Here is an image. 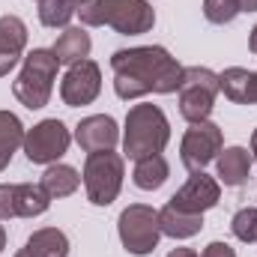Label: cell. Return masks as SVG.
I'll return each instance as SVG.
<instances>
[{
  "mask_svg": "<svg viewBox=\"0 0 257 257\" xmlns=\"http://www.w3.org/2000/svg\"><path fill=\"white\" fill-rule=\"evenodd\" d=\"M72 144L69 128L54 117V120H42L33 128H27L24 135V156L33 165H54Z\"/></svg>",
  "mask_w": 257,
  "mask_h": 257,
  "instance_id": "ba28073f",
  "label": "cell"
},
{
  "mask_svg": "<svg viewBox=\"0 0 257 257\" xmlns=\"http://www.w3.org/2000/svg\"><path fill=\"white\" fill-rule=\"evenodd\" d=\"M120 230V242L128 254L144 257L156 251L159 239H162V227H159V209L147 206V203H132L120 212L117 221Z\"/></svg>",
  "mask_w": 257,
  "mask_h": 257,
  "instance_id": "52a82bcc",
  "label": "cell"
},
{
  "mask_svg": "<svg viewBox=\"0 0 257 257\" xmlns=\"http://www.w3.org/2000/svg\"><path fill=\"white\" fill-rule=\"evenodd\" d=\"M218 197H221L218 183H215L209 174L194 171L192 177H189V183L171 197V206H177V209H183V212H197V215H203L206 209H212V206L218 203Z\"/></svg>",
  "mask_w": 257,
  "mask_h": 257,
  "instance_id": "8fae6325",
  "label": "cell"
},
{
  "mask_svg": "<svg viewBox=\"0 0 257 257\" xmlns=\"http://www.w3.org/2000/svg\"><path fill=\"white\" fill-rule=\"evenodd\" d=\"M251 153L245 147H227L221 156H218V180L224 186H242L251 174Z\"/></svg>",
  "mask_w": 257,
  "mask_h": 257,
  "instance_id": "2e32d148",
  "label": "cell"
},
{
  "mask_svg": "<svg viewBox=\"0 0 257 257\" xmlns=\"http://www.w3.org/2000/svg\"><path fill=\"white\" fill-rule=\"evenodd\" d=\"M90 33L84 30V27H66L63 33L57 36V42H54V57L60 60V63L72 66V63H81V60H87V54H90Z\"/></svg>",
  "mask_w": 257,
  "mask_h": 257,
  "instance_id": "ac0fdd59",
  "label": "cell"
},
{
  "mask_svg": "<svg viewBox=\"0 0 257 257\" xmlns=\"http://www.w3.org/2000/svg\"><path fill=\"white\" fill-rule=\"evenodd\" d=\"M218 90L236 105H257V72L230 66L218 72Z\"/></svg>",
  "mask_w": 257,
  "mask_h": 257,
  "instance_id": "5bb4252c",
  "label": "cell"
},
{
  "mask_svg": "<svg viewBox=\"0 0 257 257\" xmlns=\"http://www.w3.org/2000/svg\"><path fill=\"white\" fill-rule=\"evenodd\" d=\"M221 144H224V138H221V128L215 126V123H209V120L192 123V128L183 135L180 159H183V165H186L192 174L194 171H203L212 159H218Z\"/></svg>",
  "mask_w": 257,
  "mask_h": 257,
  "instance_id": "9c48e42d",
  "label": "cell"
},
{
  "mask_svg": "<svg viewBox=\"0 0 257 257\" xmlns=\"http://www.w3.org/2000/svg\"><path fill=\"white\" fill-rule=\"evenodd\" d=\"M78 15L75 0H39V21L45 27H66Z\"/></svg>",
  "mask_w": 257,
  "mask_h": 257,
  "instance_id": "603a6c76",
  "label": "cell"
},
{
  "mask_svg": "<svg viewBox=\"0 0 257 257\" xmlns=\"http://www.w3.org/2000/svg\"><path fill=\"white\" fill-rule=\"evenodd\" d=\"M168 257H197V251H192V248H174Z\"/></svg>",
  "mask_w": 257,
  "mask_h": 257,
  "instance_id": "f1b7e54d",
  "label": "cell"
},
{
  "mask_svg": "<svg viewBox=\"0 0 257 257\" xmlns=\"http://www.w3.org/2000/svg\"><path fill=\"white\" fill-rule=\"evenodd\" d=\"M171 177V165L168 159L159 153V156H147V159H138L135 162V171H132V183L144 192H156L168 183Z\"/></svg>",
  "mask_w": 257,
  "mask_h": 257,
  "instance_id": "e0dca14e",
  "label": "cell"
},
{
  "mask_svg": "<svg viewBox=\"0 0 257 257\" xmlns=\"http://www.w3.org/2000/svg\"><path fill=\"white\" fill-rule=\"evenodd\" d=\"M24 248L33 257H66L69 254V239H66L63 230H57V227H42V230H36L27 239Z\"/></svg>",
  "mask_w": 257,
  "mask_h": 257,
  "instance_id": "ffe728a7",
  "label": "cell"
},
{
  "mask_svg": "<svg viewBox=\"0 0 257 257\" xmlns=\"http://www.w3.org/2000/svg\"><path fill=\"white\" fill-rule=\"evenodd\" d=\"M27 45V24L18 15H0V78L9 75Z\"/></svg>",
  "mask_w": 257,
  "mask_h": 257,
  "instance_id": "4fadbf2b",
  "label": "cell"
},
{
  "mask_svg": "<svg viewBox=\"0 0 257 257\" xmlns=\"http://www.w3.org/2000/svg\"><path fill=\"white\" fill-rule=\"evenodd\" d=\"M6 248V230H3V224H0V251Z\"/></svg>",
  "mask_w": 257,
  "mask_h": 257,
  "instance_id": "1f68e13d",
  "label": "cell"
},
{
  "mask_svg": "<svg viewBox=\"0 0 257 257\" xmlns=\"http://www.w3.org/2000/svg\"><path fill=\"white\" fill-rule=\"evenodd\" d=\"M102 90V72L93 60H81V63H72L69 72L60 81V99H63L69 108H81V105H90Z\"/></svg>",
  "mask_w": 257,
  "mask_h": 257,
  "instance_id": "30bf717a",
  "label": "cell"
},
{
  "mask_svg": "<svg viewBox=\"0 0 257 257\" xmlns=\"http://www.w3.org/2000/svg\"><path fill=\"white\" fill-rule=\"evenodd\" d=\"M171 141V123L159 105H135L126 114L123 132V153L128 159H147L159 156Z\"/></svg>",
  "mask_w": 257,
  "mask_h": 257,
  "instance_id": "3957f363",
  "label": "cell"
},
{
  "mask_svg": "<svg viewBox=\"0 0 257 257\" xmlns=\"http://www.w3.org/2000/svg\"><path fill=\"white\" fill-rule=\"evenodd\" d=\"M39 186L48 192L51 200H54V197H69V194L78 192L81 177H78V171H75V168H69V165H48V171L42 174Z\"/></svg>",
  "mask_w": 257,
  "mask_h": 257,
  "instance_id": "d6986e66",
  "label": "cell"
},
{
  "mask_svg": "<svg viewBox=\"0 0 257 257\" xmlns=\"http://www.w3.org/2000/svg\"><path fill=\"white\" fill-rule=\"evenodd\" d=\"M75 3H78V9H81V6H84V3H90V0H75Z\"/></svg>",
  "mask_w": 257,
  "mask_h": 257,
  "instance_id": "836d02e7",
  "label": "cell"
},
{
  "mask_svg": "<svg viewBox=\"0 0 257 257\" xmlns=\"http://www.w3.org/2000/svg\"><path fill=\"white\" fill-rule=\"evenodd\" d=\"M251 153H254L251 159H254V162H257V128H254V135H251Z\"/></svg>",
  "mask_w": 257,
  "mask_h": 257,
  "instance_id": "4dcf8cb0",
  "label": "cell"
},
{
  "mask_svg": "<svg viewBox=\"0 0 257 257\" xmlns=\"http://www.w3.org/2000/svg\"><path fill=\"white\" fill-rule=\"evenodd\" d=\"M15 194L18 186H0V221L3 218H18V206H15Z\"/></svg>",
  "mask_w": 257,
  "mask_h": 257,
  "instance_id": "484cf974",
  "label": "cell"
},
{
  "mask_svg": "<svg viewBox=\"0 0 257 257\" xmlns=\"http://www.w3.org/2000/svg\"><path fill=\"white\" fill-rule=\"evenodd\" d=\"M123 156H117L114 150L105 153H90L87 165H84V189H87V200L96 206H108L117 200V194L123 189Z\"/></svg>",
  "mask_w": 257,
  "mask_h": 257,
  "instance_id": "5b68a950",
  "label": "cell"
},
{
  "mask_svg": "<svg viewBox=\"0 0 257 257\" xmlns=\"http://www.w3.org/2000/svg\"><path fill=\"white\" fill-rule=\"evenodd\" d=\"M24 135H27V132H24L21 120H18L15 114L0 111V171L12 162L15 150L24 147Z\"/></svg>",
  "mask_w": 257,
  "mask_h": 257,
  "instance_id": "44dd1931",
  "label": "cell"
},
{
  "mask_svg": "<svg viewBox=\"0 0 257 257\" xmlns=\"http://www.w3.org/2000/svg\"><path fill=\"white\" fill-rule=\"evenodd\" d=\"M75 141L84 153H105V150H114L117 141H120V128L117 120L108 117V114H93V117H84L78 128H75Z\"/></svg>",
  "mask_w": 257,
  "mask_h": 257,
  "instance_id": "7c38bea8",
  "label": "cell"
},
{
  "mask_svg": "<svg viewBox=\"0 0 257 257\" xmlns=\"http://www.w3.org/2000/svg\"><path fill=\"white\" fill-rule=\"evenodd\" d=\"M230 230L239 242H257V206H242L233 215Z\"/></svg>",
  "mask_w": 257,
  "mask_h": 257,
  "instance_id": "cb8c5ba5",
  "label": "cell"
},
{
  "mask_svg": "<svg viewBox=\"0 0 257 257\" xmlns=\"http://www.w3.org/2000/svg\"><path fill=\"white\" fill-rule=\"evenodd\" d=\"M78 15L87 27H114L123 36H141L156 24V12L147 0H90Z\"/></svg>",
  "mask_w": 257,
  "mask_h": 257,
  "instance_id": "7a4b0ae2",
  "label": "cell"
},
{
  "mask_svg": "<svg viewBox=\"0 0 257 257\" xmlns=\"http://www.w3.org/2000/svg\"><path fill=\"white\" fill-rule=\"evenodd\" d=\"M203 15L212 24H230L239 15V0H203Z\"/></svg>",
  "mask_w": 257,
  "mask_h": 257,
  "instance_id": "d4e9b609",
  "label": "cell"
},
{
  "mask_svg": "<svg viewBox=\"0 0 257 257\" xmlns=\"http://www.w3.org/2000/svg\"><path fill=\"white\" fill-rule=\"evenodd\" d=\"M114 93L120 99H141L147 93H177L183 81V66L162 45L123 48L111 57Z\"/></svg>",
  "mask_w": 257,
  "mask_h": 257,
  "instance_id": "6da1fadb",
  "label": "cell"
},
{
  "mask_svg": "<svg viewBox=\"0 0 257 257\" xmlns=\"http://www.w3.org/2000/svg\"><path fill=\"white\" fill-rule=\"evenodd\" d=\"M239 12H257V0H239Z\"/></svg>",
  "mask_w": 257,
  "mask_h": 257,
  "instance_id": "83f0119b",
  "label": "cell"
},
{
  "mask_svg": "<svg viewBox=\"0 0 257 257\" xmlns=\"http://www.w3.org/2000/svg\"><path fill=\"white\" fill-rule=\"evenodd\" d=\"M248 48L257 54V24H254V30H251V36H248Z\"/></svg>",
  "mask_w": 257,
  "mask_h": 257,
  "instance_id": "f546056e",
  "label": "cell"
},
{
  "mask_svg": "<svg viewBox=\"0 0 257 257\" xmlns=\"http://www.w3.org/2000/svg\"><path fill=\"white\" fill-rule=\"evenodd\" d=\"M200 257H236V251H233L227 242H209Z\"/></svg>",
  "mask_w": 257,
  "mask_h": 257,
  "instance_id": "4316f807",
  "label": "cell"
},
{
  "mask_svg": "<svg viewBox=\"0 0 257 257\" xmlns=\"http://www.w3.org/2000/svg\"><path fill=\"white\" fill-rule=\"evenodd\" d=\"M57 66L60 60L54 57V51L48 48H33L27 57H24V66L12 84V93L15 99L30 108V111H39L48 105L51 99V90H54V78H57Z\"/></svg>",
  "mask_w": 257,
  "mask_h": 257,
  "instance_id": "277c9868",
  "label": "cell"
},
{
  "mask_svg": "<svg viewBox=\"0 0 257 257\" xmlns=\"http://www.w3.org/2000/svg\"><path fill=\"white\" fill-rule=\"evenodd\" d=\"M180 114L189 123H203L212 114L215 96L218 90V75L206 66H189L183 69V81H180Z\"/></svg>",
  "mask_w": 257,
  "mask_h": 257,
  "instance_id": "8992f818",
  "label": "cell"
},
{
  "mask_svg": "<svg viewBox=\"0 0 257 257\" xmlns=\"http://www.w3.org/2000/svg\"><path fill=\"white\" fill-rule=\"evenodd\" d=\"M15 206H18V218H36L51 206V197L42 186L33 183H21L18 194H15Z\"/></svg>",
  "mask_w": 257,
  "mask_h": 257,
  "instance_id": "7402d4cb",
  "label": "cell"
},
{
  "mask_svg": "<svg viewBox=\"0 0 257 257\" xmlns=\"http://www.w3.org/2000/svg\"><path fill=\"white\" fill-rule=\"evenodd\" d=\"M159 227H162V233L171 236V239H189L194 233H200L203 215H197V212H183V209H177V206L168 203L165 209H159Z\"/></svg>",
  "mask_w": 257,
  "mask_h": 257,
  "instance_id": "9a60e30c",
  "label": "cell"
},
{
  "mask_svg": "<svg viewBox=\"0 0 257 257\" xmlns=\"http://www.w3.org/2000/svg\"><path fill=\"white\" fill-rule=\"evenodd\" d=\"M15 257H33V254H30L27 248H21V251H18V254H15Z\"/></svg>",
  "mask_w": 257,
  "mask_h": 257,
  "instance_id": "d6a6232c",
  "label": "cell"
}]
</instances>
